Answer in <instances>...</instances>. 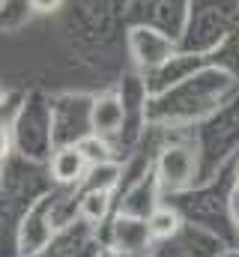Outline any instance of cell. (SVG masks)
I'll use <instances>...</instances> for the list:
<instances>
[{
  "label": "cell",
  "instance_id": "6da1fadb",
  "mask_svg": "<svg viewBox=\"0 0 239 257\" xmlns=\"http://www.w3.org/2000/svg\"><path fill=\"white\" fill-rule=\"evenodd\" d=\"M87 168H90V162L84 159V153L78 150V144L57 150L54 159H51V177L57 183H63V186H72V183L84 180L87 177Z\"/></svg>",
  "mask_w": 239,
  "mask_h": 257
},
{
  "label": "cell",
  "instance_id": "7a4b0ae2",
  "mask_svg": "<svg viewBox=\"0 0 239 257\" xmlns=\"http://www.w3.org/2000/svg\"><path fill=\"white\" fill-rule=\"evenodd\" d=\"M191 168H194V159L185 147H171L162 153L159 159V174H162V183L171 186V189H179L188 183L191 177Z\"/></svg>",
  "mask_w": 239,
  "mask_h": 257
},
{
  "label": "cell",
  "instance_id": "3957f363",
  "mask_svg": "<svg viewBox=\"0 0 239 257\" xmlns=\"http://www.w3.org/2000/svg\"><path fill=\"white\" fill-rule=\"evenodd\" d=\"M90 126L96 135H114L123 126V102L114 93H105L90 108Z\"/></svg>",
  "mask_w": 239,
  "mask_h": 257
},
{
  "label": "cell",
  "instance_id": "277c9868",
  "mask_svg": "<svg viewBox=\"0 0 239 257\" xmlns=\"http://www.w3.org/2000/svg\"><path fill=\"white\" fill-rule=\"evenodd\" d=\"M117 174L120 168L114 162H99V165H90L87 171V189H96V192H111L117 186Z\"/></svg>",
  "mask_w": 239,
  "mask_h": 257
},
{
  "label": "cell",
  "instance_id": "5b68a950",
  "mask_svg": "<svg viewBox=\"0 0 239 257\" xmlns=\"http://www.w3.org/2000/svg\"><path fill=\"white\" fill-rule=\"evenodd\" d=\"M177 227H179V215L174 209H156L147 221V230L156 239H168L171 233H177Z\"/></svg>",
  "mask_w": 239,
  "mask_h": 257
},
{
  "label": "cell",
  "instance_id": "8992f818",
  "mask_svg": "<svg viewBox=\"0 0 239 257\" xmlns=\"http://www.w3.org/2000/svg\"><path fill=\"white\" fill-rule=\"evenodd\" d=\"M78 150L84 153V159L90 162V165H99V162H111V147L105 144V138L102 135H87V138H81L78 141Z\"/></svg>",
  "mask_w": 239,
  "mask_h": 257
},
{
  "label": "cell",
  "instance_id": "52a82bcc",
  "mask_svg": "<svg viewBox=\"0 0 239 257\" xmlns=\"http://www.w3.org/2000/svg\"><path fill=\"white\" fill-rule=\"evenodd\" d=\"M108 209V192H96V189H87V194L81 197V215L87 221H99Z\"/></svg>",
  "mask_w": 239,
  "mask_h": 257
},
{
  "label": "cell",
  "instance_id": "ba28073f",
  "mask_svg": "<svg viewBox=\"0 0 239 257\" xmlns=\"http://www.w3.org/2000/svg\"><path fill=\"white\" fill-rule=\"evenodd\" d=\"M30 3H33L36 12H54L60 6V0H30Z\"/></svg>",
  "mask_w": 239,
  "mask_h": 257
},
{
  "label": "cell",
  "instance_id": "9c48e42d",
  "mask_svg": "<svg viewBox=\"0 0 239 257\" xmlns=\"http://www.w3.org/2000/svg\"><path fill=\"white\" fill-rule=\"evenodd\" d=\"M6 153H9V135H6V128L0 126V162L6 159Z\"/></svg>",
  "mask_w": 239,
  "mask_h": 257
},
{
  "label": "cell",
  "instance_id": "30bf717a",
  "mask_svg": "<svg viewBox=\"0 0 239 257\" xmlns=\"http://www.w3.org/2000/svg\"><path fill=\"white\" fill-rule=\"evenodd\" d=\"M3 96H6V90H3V84H0V102H3Z\"/></svg>",
  "mask_w": 239,
  "mask_h": 257
}]
</instances>
